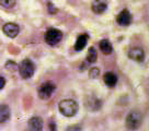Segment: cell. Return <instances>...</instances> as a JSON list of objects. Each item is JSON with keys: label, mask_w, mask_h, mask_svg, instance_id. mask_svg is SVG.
Returning a JSON list of instances; mask_svg holds the SVG:
<instances>
[{"label": "cell", "mask_w": 149, "mask_h": 131, "mask_svg": "<svg viewBox=\"0 0 149 131\" xmlns=\"http://www.w3.org/2000/svg\"><path fill=\"white\" fill-rule=\"evenodd\" d=\"M29 129L34 131H40L43 129V120L41 117H33L29 121Z\"/></svg>", "instance_id": "11"}, {"label": "cell", "mask_w": 149, "mask_h": 131, "mask_svg": "<svg viewBox=\"0 0 149 131\" xmlns=\"http://www.w3.org/2000/svg\"><path fill=\"white\" fill-rule=\"evenodd\" d=\"M128 57L132 60H135L137 62H143L145 60V52L140 47H134V48L130 49Z\"/></svg>", "instance_id": "6"}, {"label": "cell", "mask_w": 149, "mask_h": 131, "mask_svg": "<svg viewBox=\"0 0 149 131\" xmlns=\"http://www.w3.org/2000/svg\"><path fill=\"white\" fill-rule=\"evenodd\" d=\"M35 71L34 63L30 59H24L19 65V72L23 79H30L32 78Z\"/></svg>", "instance_id": "3"}, {"label": "cell", "mask_w": 149, "mask_h": 131, "mask_svg": "<svg viewBox=\"0 0 149 131\" xmlns=\"http://www.w3.org/2000/svg\"><path fill=\"white\" fill-rule=\"evenodd\" d=\"M143 122V115L141 112L137 110L130 112L126 117V127L130 130H136L138 129Z\"/></svg>", "instance_id": "2"}, {"label": "cell", "mask_w": 149, "mask_h": 131, "mask_svg": "<svg viewBox=\"0 0 149 131\" xmlns=\"http://www.w3.org/2000/svg\"><path fill=\"white\" fill-rule=\"evenodd\" d=\"M17 3V0H0V6H2L3 8L11 9L13 8Z\"/></svg>", "instance_id": "17"}, {"label": "cell", "mask_w": 149, "mask_h": 131, "mask_svg": "<svg viewBox=\"0 0 149 131\" xmlns=\"http://www.w3.org/2000/svg\"><path fill=\"white\" fill-rule=\"evenodd\" d=\"M86 106L90 108L91 110H98L99 108L101 107V102H100V99L95 97H93V99L89 98L88 101L86 102Z\"/></svg>", "instance_id": "15"}, {"label": "cell", "mask_w": 149, "mask_h": 131, "mask_svg": "<svg viewBox=\"0 0 149 131\" xmlns=\"http://www.w3.org/2000/svg\"><path fill=\"white\" fill-rule=\"evenodd\" d=\"M6 84V80L2 78V77H0V90L3 89V86Z\"/></svg>", "instance_id": "20"}, {"label": "cell", "mask_w": 149, "mask_h": 131, "mask_svg": "<svg viewBox=\"0 0 149 131\" xmlns=\"http://www.w3.org/2000/svg\"><path fill=\"white\" fill-rule=\"evenodd\" d=\"M48 11H49V13L51 14H55L57 12V9L55 8V6L54 3H52V2H48Z\"/></svg>", "instance_id": "19"}, {"label": "cell", "mask_w": 149, "mask_h": 131, "mask_svg": "<svg viewBox=\"0 0 149 131\" xmlns=\"http://www.w3.org/2000/svg\"><path fill=\"white\" fill-rule=\"evenodd\" d=\"M10 108L7 105H0V123L8 121L10 119Z\"/></svg>", "instance_id": "13"}, {"label": "cell", "mask_w": 149, "mask_h": 131, "mask_svg": "<svg viewBox=\"0 0 149 131\" xmlns=\"http://www.w3.org/2000/svg\"><path fill=\"white\" fill-rule=\"evenodd\" d=\"M2 30H3V33H5L6 35L11 38H14L19 34V32H20V28L14 23L5 24Z\"/></svg>", "instance_id": "8"}, {"label": "cell", "mask_w": 149, "mask_h": 131, "mask_svg": "<svg viewBox=\"0 0 149 131\" xmlns=\"http://www.w3.org/2000/svg\"><path fill=\"white\" fill-rule=\"evenodd\" d=\"M100 49H101V52L103 54H105V55H109V54H111L112 50H113V47H112V44L110 43L109 39H103L100 42Z\"/></svg>", "instance_id": "14"}, {"label": "cell", "mask_w": 149, "mask_h": 131, "mask_svg": "<svg viewBox=\"0 0 149 131\" xmlns=\"http://www.w3.org/2000/svg\"><path fill=\"white\" fill-rule=\"evenodd\" d=\"M98 59V52H97V49L94 47H90L88 50V54H87V61L89 63H94Z\"/></svg>", "instance_id": "16"}, {"label": "cell", "mask_w": 149, "mask_h": 131, "mask_svg": "<svg viewBox=\"0 0 149 131\" xmlns=\"http://www.w3.org/2000/svg\"><path fill=\"white\" fill-rule=\"evenodd\" d=\"M116 22L121 26H128L130 24V22H132V15H130V11L126 9L121 11L120 14L117 15Z\"/></svg>", "instance_id": "7"}, {"label": "cell", "mask_w": 149, "mask_h": 131, "mask_svg": "<svg viewBox=\"0 0 149 131\" xmlns=\"http://www.w3.org/2000/svg\"><path fill=\"white\" fill-rule=\"evenodd\" d=\"M89 74H90V78H92V79H95V78H98L99 74H100V70H99L98 68H92L90 72H89Z\"/></svg>", "instance_id": "18"}, {"label": "cell", "mask_w": 149, "mask_h": 131, "mask_svg": "<svg viewBox=\"0 0 149 131\" xmlns=\"http://www.w3.org/2000/svg\"><path fill=\"white\" fill-rule=\"evenodd\" d=\"M104 83L105 85H107L109 88H114L117 83V77L115 73H113V72H107L105 74H104Z\"/></svg>", "instance_id": "12"}, {"label": "cell", "mask_w": 149, "mask_h": 131, "mask_svg": "<svg viewBox=\"0 0 149 131\" xmlns=\"http://www.w3.org/2000/svg\"><path fill=\"white\" fill-rule=\"evenodd\" d=\"M61 38H63L61 31L57 30V28H49L46 32V35H45V42L48 45L54 46V45H57L58 43L61 42Z\"/></svg>", "instance_id": "5"}, {"label": "cell", "mask_w": 149, "mask_h": 131, "mask_svg": "<svg viewBox=\"0 0 149 131\" xmlns=\"http://www.w3.org/2000/svg\"><path fill=\"white\" fill-rule=\"evenodd\" d=\"M59 112L66 116V117H72L78 112V104L74 102V99H63L61 103L58 104Z\"/></svg>", "instance_id": "1"}, {"label": "cell", "mask_w": 149, "mask_h": 131, "mask_svg": "<svg viewBox=\"0 0 149 131\" xmlns=\"http://www.w3.org/2000/svg\"><path fill=\"white\" fill-rule=\"evenodd\" d=\"M91 9L94 13L101 14L107 9V0H93Z\"/></svg>", "instance_id": "9"}, {"label": "cell", "mask_w": 149, "mask_h": 131, "mask_svg": "<svg viewBox=\"0 0 149 131\" xmlns=\"http://www.w3.org/2000/svg\"><path fill=\"white\" fill-rule=\"evenodd\" d=\"M56 90V85L52 81H46L45 83H43L40 89H38V96L42 99H47L54 94Z\"/></svg>", "instance_id": "4"}, {"label": "cell", "mask_w": 149, "mask_h": 131, "mask_svg": "<svg viewBox=\"0 0 149 131\" xmlns=\"http://www.w3.org/2000/svg\"><path fill=\"white\" fill-rule=\"evenodd\" d=\"M88 39H89V36L87 34H81V35H79L78 38H77V41H76V44H74V50L76 52H81L84 47H86V45H87Z\"/></svg>", "instance_id": "10"}]
</instances>
